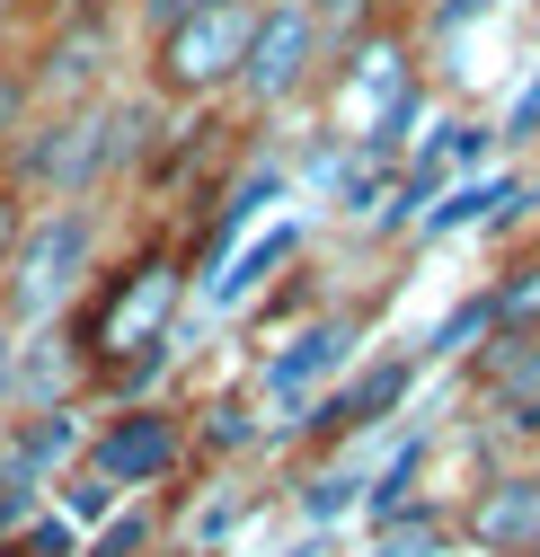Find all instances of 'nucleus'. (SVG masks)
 <instances>
[{"instance_id":"obj_1","label":"nucleus","mask_w":540,"mask_h":557,"mask_svg":"<svg viewBox=\"0 0 540 557\" xmlns=\"http://www.w3.org/2000/svg\"><path fill=\"white\" fill-rule=\"evenodd\" d=\"M195 310V265L177 222H151L133 248H115L98 265V284L81 293V310L62 319L81 345V372H89V407H124V398H151V381L177 355V327Z\"/></svg>"},{"instance_id":"obj_2","label":"nucleus","mask_w":540,"mask_h":557,"mask_svg":"<svg viewBox=\"0 0 540 557\" xmlns=\"http://www.w3.org/2000/svg\"><path fill=\"white\" fill-rule=\"evenodd\" d=\"M115 257V213L107 203H27V231L0 265V319L19 336L27 327H62L81 310V293L98 284V265Z\"/></svg>"},{"instance_id":"obj_3","label":"nucleus","mask_w":540,"mask_h":557,"mask_svg":"<svg viewBox=\"0 0 540 557\" xmlns=\"http://www.w3.org/2000/svg\"><path fill=\"white\" fill-rule=\"evenodd\" d=\"M417 389H426V355L417 345H381V355H355L346 372H336L293 425H284V443L293 451H310V460H328V451H346V443H364V434H390L398 416L417 407Z\"/></svg>"},{"instance_id":"obj_4","label":"nucleus","mask_w":540,"mask_h":557,"mask_svg":"<svg viewBox=\"0 0 540 557\" xmlns=\"http://www.w3.org/2000/svg\"><path fill=\"white\" fill-rule=\"evenodd\" d=\"M19 53H27L36 107H89V98L124 89V62H133V18H124V0H81V10L36 18V36H27Z\"/></svg>"},{"instance_id":"obj_5","label":"nucleus","mask_w":540,"mask_h":557,"mask_svg":"<svg viewBox=\"0 0 540 557\" xmlns=\"http://www.w3.org/2000/svg\"><path fill=\"white\" fill-rule=\"evenodd\" d=\"M319 72H328V45H319L310 10H302V0H257L240 81H231V115L248 133L257 124H284L302 98H319Z\"/></svg>"},{"instance_id":"obj_6","label":"nucleus","mask_w":540,"mask_h":557,"mask_svg":"<svg viewBox=\"0 0 540 557\" xmlns=\"http://www.w3.org/2000/svg\"><path fill=\"white\" fill-rule=\"evenodd\" d=\"M81 469L107 478L115 496H169V486L195 469V434L177 398H124L81 434Z\"/></svg>"},{"instance_id":"obj_7","label":"nucleus","mask_w":540,"mask_h":557,"mask_svg":"<svg viewBox=\"0 0 540 557\" xmlns=\"http://www.w3.org/2000/svg\"><path fill=\"white\" fill-rule=\"evenodd\" d=\"M364 327H372L364 310H310V319L275 345V355L257 363V381H248V389H257V407H266V425L284 434L293 416H302V407H310L336 372H346L355 355H364Z\"/></svg>"},{"instance_id":"obj_8","label":"nucleus","mask_w":540,"mask_h":557,"mask_svg":"<svg viewBox=\"0 0 540 557\" xmlns=\"http://www.w3.org/2000/svg\"><path fill=\"white\" fill-rule=\"evenodd\" d=\"M461 557H540V460H505L461 486Z\"/></svg>"},{"instance_id":"obj_9","label":"nucleus","mask_w":540,"mask_h":557,"mask_svg":"<svg viewBox=\"0 0 540 557\" xmlns=\"http://www.w3.org/2000/svg\"><path fill=\"white\" fill-rule=\"evenodd\" d=\"M302 248H310L302 222H266V231H248V239H240V248H231L195 293H205V310H240V301H257V293H275L284 274L302 265Z\"/></svg>"},{"instance_id":"obj_10","label":"nucleus","mask_w":540,"mask_h":557,"mask_svg":"<svg viewBox=\"0 0 540 557\" xmlns=\"http://www.w3.org/2000/svg\"><path fill=\"white\" fill-rule=\"evenodd\" d=\"M186 434H195V469H222V460L257 451L275 425H266L257 389H222V398H205V407H186Z\"/></svg>"},{"instance_id":"obj_11","label":"nucleus","mask_w":540,"mask_h":557,"mask_svg":"<svg viewBox=\"0 0 540 557\" xmlns=\"http://www.w3.org/2000/svg\"><path fill=\"white\" fill-rule=\"evenodd\" d=\"M364 557H461V522H452L443 496H417L408 513L372 522V548Z\"/></svg>"},{"instance_id":"obj_12","label":"nucleus","mask_w":540,"mask_h":557,"mask_svg":"<svg viewBox=\"0 0 540 557\" xmlns=\"http://www.w3.org/2000/svg\"><path fill=\"white\" fill-rule=\"evenodd\" d=\"M169 548V496H124L98 531H81V557H160Z\"/></svg>"},{"instance_id":"obj_13","label":"nucleus","mask_w":540,"mask_h":557,"mask_svg":"<svg viewBox=\"0 0 540 557\" xmlns=\"http://www.w3.org/2000/svg\"><path fill=\"white\" fill-rule=\"evenodd\" d=\"M488 319L496 336H540V239L488 274Z\"/></svg>"},{"instance_id":"obj_14","label":"nucleus","mask_w":540,"mask_h":557,"mask_svg":"<svg viewBox=\"0 0 540 557\" xmlns=\"http://www.w3.org/2000/svg\"><path fill=\"white\" fill-rule=\"evenodd\" d=\"M488 336H496V319H488V284H479V293H461V301L417 336V355H426V372H434V363H469Z\"/></svg>"},{"instance_id":"obj_15","label":"nucleus","mask_w":540,"mask_h":557,"mask_svg":"<svg viewBox=\"0 0 540 557\" xmlns=\"http://www.w3.org/2000/svg\"><path fill=\"white\" fill-rule=\"evenodd\" d=\"M505 10V0H417V53H443V45H461L469 27H488Z\"/></svg>"},{"instance_id":"obj_16","label":"nucleus","mask_w":540,"mask_h":557,"mask_svg":"<svg viewBox=\"0 0 540 557\" xmlns=\"http://www.w3.org/2000/svg\"><path fill=\"white\" fill-rule=\"evenodd\" d=\"M302 10H310V27H319V45H328V53H346L364 27H381V18H390V0H302Z\"/></svg>"},{"instance_id":"obj_17","label":"nucleus","mask_w":540,"mask_h":557,"mask_svg":"<svg viewBox=\"0 0 540 557\" xmlns=\"http://www.w3.org/2000/svg\"><path fill=\"white\" fill-rule=\"evenodd\" d=\"M496 151H505V160H531V151H540V62H531V81L514 89V107L496 115Z\"/></svg>"},{"instance_id":"obj_18","label":"nucleus","mask_w":540,"mask_h":557,"mask_svg":"<svg viewBox=\"0 0 540 557\" xmlns=\"http://www.w3.org/2000/svg\"><path fill=\"white\" fill-rule=\"evenodd\" d=\"M205 10H222V0H124L133 36H160V27H177V18H205Z\"/></svg>"},{"instance_id":"obj_19","label":"nucleus","mask_w":540,"mask_h":557,"mask_svg":"<svg viewBox=\"0 0 540 557\" xmlns=\"http://www.w3.org/2000/svg\"><path fill=\"white\" fill-rule=\"evenodd\" d=\"M36 18H45L36 0H0V53H19V45L36 36Z\"/></svg>"},{"instance_id":"obj_20","label":"nucleus","mask_w":540,"mask_h":557,"mask_svg":"<svg viewBox=\"0 0 540 557\" xmlns=\"http://www.w3.org/2000/svg\"><path fill=\"white\" fill-rule=\"evenodd\" d=\"M19 231H27V195L0 177V265H10V248H19Z\"/></svg>"},{"instance_id":"obj_21","label":"nucleus","mask_w":540,"mask_h":557,"mask_svg":"<svg viewBox=\"0 0 540 557\" xmlns=\"http://www.w3.org/2000/svg\"><path fill=\"white\" fill-rule=\"evenodd\" d=\"M10 381H19V327L0 319V416H10Z\"/></svg>"},{"instance_id":"obj_22","label":"nucleus","mask_w":540,"mask_h":557,"mask_svg":"<svg viewBox=\"0 0 540 557\" xmlns=\"http://www.w3.org/2000/svg\"><path fill=\"white\" fill-rule=\"evenodd\" d=\"M36 10H45V18H53V10H81V0H36Z\"/></svg>"},{"instance_id":"obj_23","label":"nucleus","mask_w":540,"mask_h":557,"mask_svg":"<svg viewBox=\"0 0 540 557\" xmlns=\"http://www.w3.org/2000/svg\"><path fill=\"white\" fill-rule=\"evenodd\" d=\"M531 213H540V169H531Z\"/></svg>"}]
</instances>
